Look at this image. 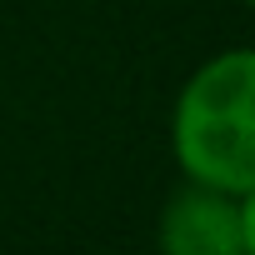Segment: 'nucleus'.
Returning <instances> with one entry per match:
<instances>
[{"instance_id": "nucleus-1", "label": "nucleus", "mask_w": 255, "mask_h": 255, "mask_svg": "<svg viewBox=\"0 0 255 255\" xmlns=\"http://www.w3.org/2000/svg\"><path fill=\"white\" fill-rule=\"evenodd\" d=\"M170 155L185 180L245 195L255 185V45L200 60L170 105Z\"/></svg>"}, {"instance_id": "nucleus-2", "label": "nucleus", "mask_w": 255, "mask_h": 255, "mask_svg": "<svg viewBox=\"0 0 255 255\" xmlns=\"http://www.w3.org/2000/svg\"><path fill=\"white\" fill-rule=\"evenodd\" d=\"M155 250L160 255H245L240 250V195H225L215 185L180 175V185L160 205Z\"/></svg>"}, {"instance_id": "nucleus-3", "label": "nucleus", "mask_w": 255, "mask_h": 255, "mask_svg": "<svg viewBox=\"0 0 255 255\" xmlns=\"http://www.w3.org/2000/svg\"><path fill=\"white\" fill-rule=\"evenodd\" d=\"M240 250L255 255V185L240 195Z\"/></svg>"}, {"instance_id": "nucleus-4", "label": "nucleus", "mask_w": 255, "mask_h": 255, "mask_svg": "<svg viewBox=\"0 0 255 255\" xmlns=\"http://www.w3.org/2000/svg\"><path fill=\"white\" fill-rule=\"evenodd\" d=\"M240 5H250V10H255V0H240Z\"/></svg>"}]
</instances>
